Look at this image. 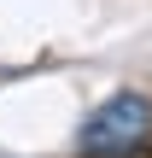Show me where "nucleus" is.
<instances>
[{
  "mask_svg": "<svg viewBox=\"0 0 152 158\" xmlns=\"http://www.w3.org/2000/svg\"><path fill=\"white\" fill-rule=\"evenodd\" d=\"M146 141H152V100L146 94H111L82 123V152L88 158H129Z\"/></svg>",
  "mask_w": 152,
  "mask_h": 158,
  "instance_id": "nucleus-1",
  "label": "nucleus"
},
{
  "mask_svg": "<svg viewBox=\"0 0 152 158\" xmlns=\"http://www.w3.org/2000/svg\"><path fill=\"white\" fill-rule=\"evenodd\" d=\"M129 158H152V152H146V147H141V152H129Z\"/></svg>",
  "mask_w": 152,
  "mask_h": 158,
  "instance_id": "nucleus-2",
  "label": "nucleus"
}]
</instances>
